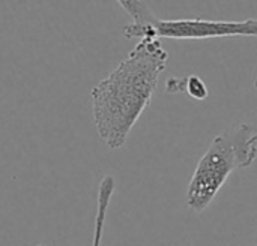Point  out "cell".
Instances as JSON below:
<instances>
[{
	"instance_id": "6da1fadb",
	"label": "cell",
	"mask_w": 257,
	"mask_h": 246,
	"mask_svg": "<svg viewBox=\"0 0 257 246\" xmlns=\"http://www.w3.org/2000/svg\"><path fill=\"white\" fill-rule=\"evenodd\" d=\"M169 53L157 39H142L130 54L90 92L99 138L111 150L120 149L149 107L166 71Z\"/></svg>"
},
{
	"instance_id": "7a4b0ae2",
	"label": "cell",
	"mask_w": 257,
	"mask_h": 246,
	"mask_svg": "<svg viewBox=\"0 0 257 246\" xmlns=\"http://www.w3.org/2000/svg\"><path fill=\"white\" fill-rule=\"evenodd\" d=\"M257 159V129L241 123L217 135L199 159L187 189V206L203 212L224 186L229 176L248 168Z\"/></svg>"
},
{
	"instance_id": "3957f363",
	"label": "cell",
	"mask_w": 257,
	"mask_h": 246,
	"mask_svg": "<svg viewBox=\"0 0 257 246\" xmlns=\"http://www.w3.org/2000/svg\"><path fill=\"white\" fill-rule=\"evenodd\" d=\"M119 6L131 17L123 35L128 39H209L227 36L257 38V18L244 21H214L202 18L161 20L142 0H119Z\"/></svg>"
},
{
	"instance_id": "277c9868",
	"label": "cell",
	"mask_w": 257,
	"mask_h": 246,
	"mask_svg": "<svg viewBox=\"0 0 257 246\" xmlns=\"http://www.w3.org/2000/svg\"><path fill=\"white\" fill-rule=\"evenodd\" d=\"M116 189V183L113 176L107 174L101 179L96 194V213H95V225H93V237L92 246H102L104 239V228L107 221V212Z\"/></svg>"
},
{
	"instance_id": "5b68a950",
	"label": "cell",
	"mask_w": 257,
	"mask_h": 246,
	"mask_svg": "<svg viewBox=\"0 0 257 246\" xmlns=\"http://www.w3.org/2000/svg\"><path fill=\"white\" fill-rule=\"evenodd\" d=\"M167 93H187L196 101H206L209 96V90L205 81L197 75H188L182 78H169L166 83Z\"/></svg>"
},
{
	"instance_id": "8992f818",
	"label": "cell",
	"mask_w": 257,
	"mask_h": 246,
	"mask_svg": "<svg viewBox=\"0 0 257 246\" xmlns=\"http://www.w3.org/2000/svg\"><path fill=\"white\" fill-rule=\"evenodd\" d=\"M254 87H256V90H257V75H256V78H254Z\"/></svg>"
},
{
	"instance_id": "52a82bcc",
	"label": "cell",
	"mask_w": 257,
	"mask_h": 246,
	"mask_svg": "<svg viewBox=\"0 0 257 246\" xmlns=\"http://www.w3.org/2000/svg\"><path fill=\"white\" fill-rule=\"evenodd\" d=\"M38 246H47V245H44V243H41V245H38Z\"/></svg>"
},
{
	"instance_id": "ba28073f",
	"label": "cell",
	"mask_w": 257,
	"mask_h": 246,
	"mask_svg": "<svg viewBox=\"0 0 257 246\" xmlns=\"http://www.w3.org/2000/svg\"><path fill=\"white\" fill-rule=\"evenodd\" d=\"M254 246H257V243H256V245H254Z\"/></svg>"
}]
</instances>
